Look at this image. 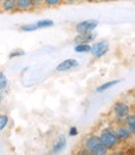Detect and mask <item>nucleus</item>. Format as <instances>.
I'll return each instance as SVG.
<instances>
[{
  "label": "nucleus",
  "instance_id": "1",
  "mask_svg": "<svg viewBox=\"0 0 135 155\" xmlns=\"http://www.w3.org/2000/svg\"><path fill=\"white\" fill-rule=\"evenodd\" d=\"M83 148L88 150L89 154L93 155H104L110 150L100 141L98 134H89L83 139Z\"/></svg>",
  "mask_w": 135,
  "mask_h": 155
},
{
  "label": "nucleus",
  "instance_id": "2",
  "mask_svg": "<svg viewBox=\"0 0 135 155\" xmlns=\"http://www.w3.org/2000/svg\"><path fill=\"white\" fill-rule=\"evenodd\" d=\"M98 137H99L100 141H101L109 150L118 148V147H119V144H120L119 139L117 138V135H115L114 129H113V128H109V127L103 128V129L99 131Z\"/></svg>",
  "mask_w": 135,
  "mask_h": 155
},
{
  "label": "nucleus",
  "instance_id": "3",
  "mask_svg": "<svg viewBox=\"0 0 135 155\" xmlns=\"http://www.w3.org/2000/svg\"><path fill=\"white\" fill-rule=\"evenodd\" d=\"M113 115L115 118L117 124H124V119L128 114L133 111V106L130 103L125 101V100H119L113 105Z\"/></svg>",
  "mask_w": 135,
  "mask_h": 155
},
{
  "label": "nucleus",
  "instance_id": "4",
  "mask_svg": "<svg viewBox=\"0 0 135 155\" xmlns=\"http://www.w3.org/2000/svg\"><path fill=\"white\" fill-rule=\"evenodd\" d=\"M98 26H99V21L98 20H95V19H88V20H83V21L76 24L75 25V30H76L78 34L90 33V31H94Z\"/></svg>",
  "mask_w": 135,
  "mask_h": 155
},
{
  "label": "nucleus",
  "instance_id": "5",
  "mask_svg": "<svg viewBox=\"0 0 135 155\" xmlns=\"http://www.w3.org/2000/svg\"><path fill=\"white\" fill-rule=\"evenodd\" d=\"M109 51V43L107 40H100L98 43H95L91 45L90 48V53L94 58L99 59V58H103L105 54Z\"/></svg>",
  "mask_w": 135,
  "mask_h": 155
},
{
  "label": "nucleus",
  "instance_id": "6",
  "mask_svg": "<svg viewBox=\"0 0 135 155\" xmlns=\"http://www.w3.org/2000/svg\"><path fill=\"white\" fill-rule=\"evenodd\" d=\"M114 131H115V135H117V138L119 139V141H129L131 138H133V135L131 131L128 129V127L125 124H117L115 125V128H113Z\"/></svg>",
  "mask_w": 135,
  "mask_h": 155
},
{
  "label": "nucleus",
  "instance_id": "7",
  "mask_svg": "<svg viewBox=\"0 0 135 155\" xmlns=\"http://www.w3.org/2000/svg\"><path fill=\"white\" fill-rule=\"evenodd\" d=\"M79 66V61L76 59H73V58H69V59H65L63 60L61 63H59L56 65L55 70L58 73H65V71H69V70H73L75 68Z\"/></svg>",
  "mask_w": 135,
  "mask_h": 155
},
{
  "label": "nucleus",
  "instance_id": "8",
  "mask_svg": "<svg viewBox=\"0 0 135 155\" xmlns=\"http://www.w3.org/2000/svg\"><path fill=\"white\" fill-rule=\"evenodd\" d=\"M96 39V34L94 31L90 33H83V34H78L74 38V43H85V44H90Z\"/></svg>",
  "mask_w": 135,
  "mask_h": 155
},
{
  "label": "nucleus",
  "instance_id": "9",
  "mask_svg": "<svg viewBox=\"0 0 135 155\" xmlns=\"http://www.w3.org/2000/svg\"><path fill=\"white\" fill-rule=\"evenodd\" d=\"M65 148H66V138L64 137V135H60V137L56 139V141L53 144V147H51V153H54V154H59V153H61Z\"/></svg>",
  "mask_w": 135,
  "mask_h": 155
},
{
  "label": "nucleus",
  "instance_id": "10",
  "mask_svg": "<svg viewBox=\"0 0 135 155\" xmlns=\"http://www.w3.org/2000/svg\"><path fill=\"white\" fill-rule=\"evenodd\" d=\"M0 10H3L5 13H12L16 9V2L15 0H2L0 2Z\"/></svg>",
  "mask_w": 135,
  "mask_h": 155
},
{
  "label": "nucleus",
  "instance_id": "11",
  "mask_svg": "<svg viewBox=\"0 0 135 155\" xmlns=\"http://www.w3.org/2000/svg\"><path fill=\"white\" fill-rule=\"evenodd\" d=\"M15 2H16V9L20 12H28L34 8L33 0H15Z\"/></svg>",
  "mask_w": 135,
  "mask_h": 155
},
{
  "label": "nucleus",
  "instance_id": "12",
  "mask_svg": "<svg viewBox=\"0 0 135 155\" xmlns=\"http://www.w3.org/2000/svg\"><path fill=\"white\" fill-rule=\"evenodd\" d=\"M121 80L120 79H115V80H110V81H107V83H104L101 85H99L98 88H96V93H104V91H107L109 89H111L113 86L115 85H118Z\"/></svg>",
  "mask_w": 135,
  "mask_h": 155
},
{
  "label": "nucleus",
  "instance_id": "13",
  "mask_svg": "<svg viewBox=\"0 0 135 155\" xmlns=\"http://www.w3.org/2000/svg\"><path fill=\"white\" fill-rule=\"evenodd\" d=\"M124 124L128 127V129L131 131V134L135 133V115L133 114V111H131L130 114H128L127 116H125Z\"/></svg>",
  "mask_w": 135,
  "mask_h": 155
},
{
  "label": "nucleus",
  "instance_id": "14",
  "mask_svg": "<svg viewBox=\"0 0 135 155\" xmlns=\"http://www.w3.org/2000/svg\"><path fill=\"white\" fill-rule=\"evenodd\" d=\"M90 48H91V44L76 43V44H75V46H74V51H75V53H80V54L90 53Z\"/></svg>",
  "mask_w": 135,
  "mask_h": 155
},
{
  "label": "nucleus",
  "instance_id": "15",
  "mask_svg": "<svg viewBox=\"0 0 135 155\" xmlns=\"http://www.w3.org/2000/svg\"><path fill=\"white\" fill-rule=\"evenodd\" d=\"M35 24H36L38 29H48V28L54 26V21L50 20V19H41V20L36 21Z\"/></svg>",
  "mask_w": 135,
  "mask_h": 155
},
{
  "label": "nucleus",
  "instance_id": "16",
  "mask_svg": "<svg viewBox=\"0 0 135 155\" xmlns=\"http://www.w3.org/2000/svg\"><path fill=\"white\" fill-rule=\"evenodd\" d=\"M8 86H9V81H8L6 75L3 71H0V91L4 93L8 89Z\"/></svg>",
  "mask_w": 135,
  "mask_h": 155
},
{
  "label": "nucleus",
  "instance_id": "17",
  "mask_svg": "<svg viewBox=\"0 0 135 155\" xmlns=\"http://www.w3.org/2000/svg\"><path fill=\"white\" fill-rule=\"evenodd\" d=\"M9 124V115L8 114H0V133L4 131Z\"/></svg>",
  "mask_w": 135,
  "mask_h": 155
},
{
  "label": "nucleus",
  "instance_id": "18",
  "mask_svg": "<svg viewBox=\"0 0 135 155\" xmlns=\"http://www.w3.org/2000/svg\"><path fill=\"white\" fill-rule=\"evenodd\" d=\"M20 30L24 33H33V31L38 30V26H36V24H24L20 26Z\"/></svg>",
  "mask_w": 135,
  "mask_h": 155
},
{
  "label": "nucleus",
  "instance_id": "19",
  "mask_svg": "<svg viewBox=\"0 0 135 155\" xmlns=\"http://www.w3.org/2000/svg\"><path fill=\"white\" fill-rule=\"evenodd\" d=\"M43 4L48 8H55L63 4V0H43Z\"/></svg>",
  "mask_w": 135,
  "mask_h": 155
},
{
  "label": "nucleus",
  "instance_id": "20",
  "mask_svg": "<svg viewBox=\"0 0 135 155\" xmlns=\"http://www.w3.org/2000/svg\"><path fill=\"white\" fill-rule=\"evenodd\" d=\"M25 55V51L23 49H14L13 51L9 53V59H14V58H20V56H24Z\"/></svg>",
  "mask_w": 135,
  "mask_h": 155
},
{
  "label": "nucleus",
  "instance_id": "21",
  "mask_svg": "<svg viewBox=\"0 0 135 155\" xmlns=\"http://www.w3.org/2000/svg\"><path fill=\"white\" fill-rule=\"evenodd\" d=\"M78 134H79V130L76 127H70L69 129V137H78Z\"/></svg>",
  "mask_w": 135,
  "mask_h": 155
},
{
  "label": "nucleus",
  "instance_id": "22",
  "mask_svg": "<svg viewBox=\"0 0 135 155\" xmlns=\"http://www.w3.org/2000/svg\"><path fill=\"white\" fill-rule=\"evenodd\" d=\"M76 2H78V0H63V3H65V4H74Z\"/></svg>",
  "mask_w": 135,
  "mask_h": 155
},
{
  "label": "nucleus",
  "instance_id": "23",
  "mask_svg": "<svg viewBox=\"0 0 135 155\" xmlns=\"http://www.w3.org/2000/svg\"><path fill=\"white\" fill-rule=\"evenodd\" d=\"M33 2H34V6H35V5H41V4H43V0H33Z\"/></svg>",
  "mask_w": 135,
  "mask_h": 155
},
{
  "label": "nucleus",
  "instance_id": "24",
  "mask_svg": "<svg viewBox=\"0 0 135 155\" xmlns=\"http://www.w3.org/2000/svg\"><path fill=\"white\" fill-rule=\"evenodd\" d=\"M2 100H3V91H0V105H2Z\"/></svg>",
  "mask_w": 135,
  "mask_h": 155
},
{
  "label": "nucleus",
  "instance_id": "25",
  "mask_svg": "<svg viewBox=\"0 0 135 155\" xmlns=\"http://www.w3.org/2000/svg\"><path fill=\"white\" fill-rule=\"evenodd\" d=\"M0 2H2V0H0Z\"/></svg>",
  "mask_w": 135,
  "mask_h": 155
}]
</instances>
